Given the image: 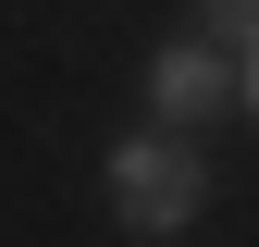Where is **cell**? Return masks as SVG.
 <instances>
[{
    "label": "cell",
    "instance_id": "obj_2",
    "mask_svg": "<svg viewBox=\"0 0 259 247\" xmlns=\"http://www.w3.org/2000/svg\"><path fill=\"white\" fill-rule=\"evenodd\" d=\"M222 99H235V50H222V37H173V50L148 62V111L173 124V136H185V124H210Z\"/></svg>",
    "mask_w": 259,
    "mask_h": 247
},
{
    "label": "cell",
    "instance_id": "obj_1",
    "mask_svg": "<svg viewBox=\"0 0 259 247\" xmlns=\"http://www.w3.org/2000/svg\"><path fill=\"white\" fill-rule=\"evenodd\" d=\"M111 210L136 235H185L210 210V148L173 136V124H148V136H111Z\"/></svg>",
    "mask_w": 259,
    "mask_h": 247
},
{
    "label": "cell",
    "instance_id": "obj_3",
    "mask_svg": "<svg viewBox=\"0 0 259 247\" xmlns=\"http://www.w3.org/2000/svg\"><path fill=\"white\" fill-rule=\"evenodd\" d=\"M198 37H222V50L247 62L259 50V0H198Z\"/></svg>",
    "mask_w": 259,
    "mask_h": 247
},
{
    "label": "cell",
    "instance_id": "obj_4",
    "mask_svg": "<svg viewBox=\"0 0 259 247\" xmlns=\"http://www.w3.org/2000/svg\"><path fill=\"white\" fill-rule=\"evenodd\" d=\"M235 99H247V111H259V50H247V62H235Z\"/></svg>",
    "mask_w": 259,
    "mask_h": 247
}]
</instances>
